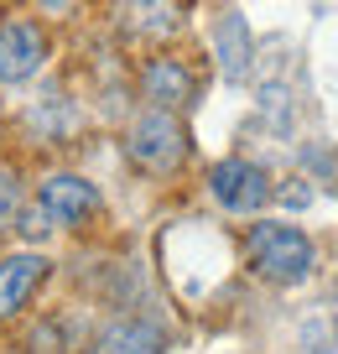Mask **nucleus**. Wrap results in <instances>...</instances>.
Wrapping results in <instances>:
<instances>
[{"mask_svg": "<svg viewBox=\"0 0 338 354\" xmlns=\"http://www.w3.org/2000/svg\"><path fill=\"white\" fill-rule=\"evenodd\" d=\"M245 250H250V266L276 287H297L312 277V240L297 224H255Z\"/></svg>", "mask_w": 338, "mask_h": 354, "instance_id": "f257e3e1", "label": "nucleus"}, {"mask_svg": "<svg viewBox=\"0 0 338 354\" xmlns=\"http://www.w3.org/2000/svg\"><path fill=\"white\" fill-rule=\"evenodd\" d=\"M125 151H131V162L141 172H172L187 156V131L172 110H156L151 104L146 115H135L131 136H125Z\"/></svg>", "mask_w": 338, "mask_h": 354, "instance_id": "f03ea898", "label": "nucleus"}, {"mask_svg": "<svg viewBox=\"0 0 338 354\" xmlns=\"http://www.w3.org/2000/svg\"><path fill=\"white\" fill-rule=\"evenodd\" d=\"M208 193H214L218 209L255 214V209L271 203V177H265L255 162H245V156H229V162H218L214 172H208Z\"/></svg>", "mask_w": 338, "mask_h": 354, "instance_id": "7ed1b4c3", "label": "nucleus"}, {"mask_svg": "<svg viewBox=\"0 0 338 354\" xmlns=\"http://www.w3.org/2000/svg\"><path fill=\"white\" fill-rule=\"evenodd\" d=\"M47 63V37L26 16H6L0 21V84H26Z\"/></svg>", "mask_w": 338, "mask_h": 354, "instance_id": "20e7f679", "label": "nucleus"}, {"mask_svg": "<svg viewBox=\"0 0 338 354\" xmlns=\"http://www.w3.org/2000/svg\"><path fill=\"white\" fill-rule=\"evenodd\" d=\"M37 203L47 209V219L53 224H84L88 214H99V188L94 183H84V177H73V172H53L42 183V193H37Z\"/></svg>", "mask_w": 338, "mask_h": 354, "instance_id": "39448f33", "label": "nucleus"}, {"mask_svg": "<svg viewBox=\"0 0 338 354\" xmlns=\"http://www.w3.org/2000/svg\"><path fill=\"white\" fill-rule=\"evenodd\" d=\"M141 84H146V100H151L156 110H172V115L198 100V78L187 73L177 57H156V63H146Z\"/></svg>", "mask_w": 338, "mask_h": 354, "instance_id": "423d86ee", "label": "nucleus"}, {"mask_svg": "<svg viewBox=\"0 0 338 354\" xmlns=\"http://www.w3.org/2000/svg\"><path fill=\"white\" fill-rule=\"evenodd\" d=\"M42 277H47V261L37 250H21V255H6V261H0V323L26 308V297L42 287Z\"/></svg>", "mask_w": 338, "mask_h": 354, "instance_id": "0eeeda50", "label": "nucleus"}, {"mask_svg": "<svg viewBox=\"0 0 338 354\" xmlns=\"http://www.w3.org/2000/svg\"><path fill=\"white\" fill-rule=\"evenodd\" d=\"M187 16V0H125L120 26L131 37H172Z\"/></svg>", "mask_w": 338, "mask_h": 354, "instance_id": "6e6552de", "label": "nucleus"}, {"mask_svg": "<svg viewBox=\"0 0 338 354\" xmlns=\"http://www.w3.org/2000/svg\"><path fill=\"white\" fill-rule=\"evenodd\" d=\"M214 57L224 68V78H250V26H245L240 11H229L224 21L214 26Z\"/></svg>", "mask_w": 338, "mask_h": 354, "instance_id": "1a4fd4ad", "label": "nucleus"}, {"mask_svg": "<svg viewBox=\"0 0 338 354\" xmlns=\"http://www.w3.org/2000/svg\"><path fill=\"white\" fill-rule=\"evenodd\" d=\"M99 354H167V333L146 318H120L115 328H104Z\"/></svg>", "mask_w": 338, "mask_h": 354, "instance_id": "9d476101", "label": "nucleus"}, {"mask_svg": "<svg viewBox=\"0 0 338 354\" xmlns=\"http://www.w3.org/2000/svg\"><path fill=\"white\" fill-rule=\"evenodd\" d=\"M16 234H21V240H42L47 230H53V219H47V209L42 203H26V209H16Z\"/></svg>", "mask_w": 338, "mask_h": 354, "instance_id": "9b49d317", "label": "nucleus"}, {"mask_svg": "<svg viewBox=\"0 0 338 354\" xmlns=\"http://www.w3.org/2000/svg\"><path fill=\"white\" fill-rule=\"evenodd\" d=\"M16 209H21V183H16L11 167H0V230L16 219Z\"/></svg>", "mask_w": 338, "mask_h": 354, "instance_id": "f8f14e48", "label": "nucleus"}, {"mask_svg": "<svg viewBox=\"0 0 338 354\" xmlns=\"http://www.w3.org/2000/svg\"><path fill=\"white\" fill-rule=\"evenodd\" d=\"M307 198H312V193H307V188H286V193H281V203H292V209H302Z\"/></svg>", "mask_w": 338, "mask_h": 354, "instance_id": "ddd939ff", "label": "nucleus"}, {"mask_svg": "<svg viewBox=\"0 0 338 354\" xmlns=\"http://www.w3.org/2000/svg\"><path fill=\"white\" fill-rule=\"evenodd\" d=\"M37 6H42V11H47V16H63V11H68V6H73V0H37Z\"/></svg>", "mask_w": 338, "mask_h": 354, "instance_id": "4468645a", "label": "nucleus"}]
</instances>
